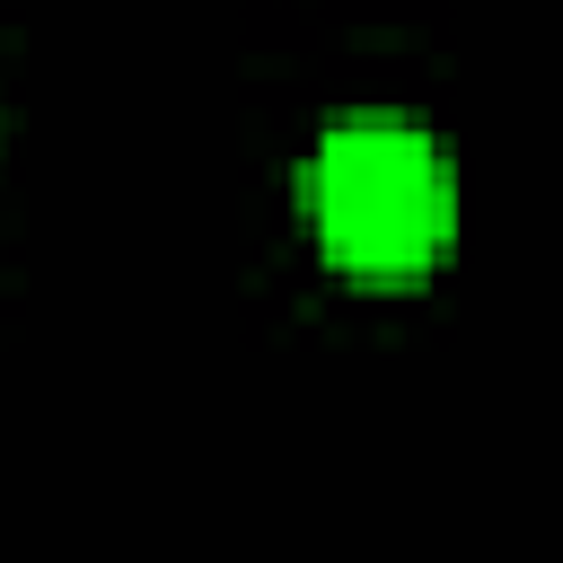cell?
Returning <instances> with one entry per match:
<instances>
[{
  "instance_id": "1",
  "label": "cell",
  "mask_w": 563,
  "mask_h": 563,
  "mask_svg": "<svg viewBox=\"0 0 563 563\" xmlns=\"http://www.w3.org/2000/svg\"><path fill=\"white\" fill-rule=\"evenodd\" d=\"M308 220L334 273L413 282L457 238V167L405 114H343L308 150Z\"/></svg>"
}]
</instances>
